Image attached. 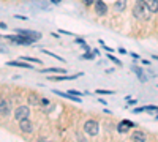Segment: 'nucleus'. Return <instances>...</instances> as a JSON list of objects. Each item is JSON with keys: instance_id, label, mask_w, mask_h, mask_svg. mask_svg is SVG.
Listing matches in <instances>:
<instances>
[{"instance_id": "obj_27", "label": "nucleus", "mask_w": 158, "mask_h": 142, "mask_svg": "<svg viewBox=\"0 0 158 142\" xmlns=\"http://www.w3.org/2000/svg\"><path fill=\"white\" fill-rule=\"evenodd\" d=\"M0 29H6V24L5 22H0Z\"/></svg>"}, {"instance_id": "obj_26", "label": "nucleus", "mask_w": 158, "mask_h": 142, "mask_svg": "<svg viewBox=\"0 0 158 142\" xmlns=\"http://www.w3.org/2000/svg\"><path fill=\"white\" fill-rule=\"evenodd\" d=\"M41 104L46 106V104H49V101H48V99H41Z\"/></svg>"}, {"instance_id": "obj_8", "label": "nucleus", "mask_w": 158, "mask_h": 142, "mask_svg": "<svg viewBox=\"0 0 158 142\" xmlns=\"http://www.w3.org/2000/svg\"><path fill=\"white\" fill-rule=\"evenodd\" d=\"M128 126H135V123L133 122H128V120H125V122H122V123H118V126H117V131L118 133H127L128 131Z\"/></svg>"}, {"instance_id": "obj_11", "label": "nucleus", "mask_w": 158, "mask_h": 142, "mask_svg": "<svg viewBox=\"0 0 158 142\" xmlns=\"http://www.w3.org/2000/svg\"><path fill=\"white\" fill-rule=\"evenodd\" d=\"M147 8L150 13H156L158 11V0H146Z\"/></svg>"}, {"instance_id": "obj_30", "label": "nucleus", "mask_w": 158, "mask_h": 142, "mask_svg": "<svg viewBox=\"0 0 158 142\" xmlns=\"http://www.w3.org/2000/svg\"><path fill=\"white\" fill-rule=\"evenodd\" d=\"M153 59H155V60H158V55H153Z\"/></svg>"}, {"instance_id": "obj_14", "label": "nucleus", "mask_w": 158, "mask_h": 142, "mask_svg": "<svg viewBox=\"0 0 158 142\" xmlns=\"http://www.w3.org/2000/svg\"><path fill=\"white\" fill-rule=\"evenodd\" d=\"M133 71H135V73L138 74V77L141 79V82H146V81H147L146 77H144V73H142V71H141V70H139L138 67H133Z\"/></svg>"}, {"instance_id": "obj_12", "label": "nucleus", "mask_w": 158, "mask_h": 142, "mask_svg": "<svg viewBox=\"0 0 158 142\" xmlns=\"http://www.w3.org/2000/svg\"><path fill=\"white\" fill-rule=\"evenodd\" d=\"M127 8V0H117L114 3V10L115 11H123Z\"/></svg>"}, {"instance_id": "obj_22", "label": "nucleus", "mask_w": 158, "mask_h": 142, "mask_svg": "<svg viewBox=\"0 0 158 142\" xmlns=\"http://www.w3.org/2000/svg\"><path fill=\"white\" fill-rule=\"evenodd\" d=\"M0 54H6V47L3 44H0Z\"/></svg>"}, {"instance_id": "obj_5", "label": "nucleus", "mask_w": 158, "mask_h": 142, "mask_svg": "<svg viewBox=\"0 0 158 142\" xmlns=\"http://www.w3.org/2000/svg\"><path fill=\"white\" fill-rule=\"evenodd\" d=\"M19 128H21V131H24V133H32L33 125L30 123L29 119H22V120H19Z\"/></svg>"}, {"instance_id": "obj_16", "label": "nucleus", "mask_w": 158, "mask_h": 142, "mask_svg": "<svg viewBox=\"0 0 158 142\" xmlns=\"http://www.w3.org/2000/svg\"><path fill=\"white\" fill-rule=\"evenodd\" d=\"M43 73H65V70H62V68H44Z\"/></svg>"}, {"instance_id": "obj_17", "label": "nucleus", "mask_w": 158, "mask_h": 142, "mask_svg": "<svg viewBox=\"0 0 158 142\" xmlns=\"http://www.w3.org/2000/svg\"><path fill=\"white\" fill-rule=\"evenodd\" d=\"M21 60H25V62H33V63H41V60H38V59H32V57H21Z\"/></svg>"}, {"instance_id": "obj_23", "label": "nucleus", "mask_w": 158, "mask_h": 142, "mask_svg": "<svg viewBox=\"0 0 158 142\" xmlns=\"http://www.w3.org/2000/svg\"><path fill=\"white\" fill-rule=\"evenodd\" d=\"M82 2H84L85 5H92V3H95V0H82Z\"/></svg>"}, {"instance_id": "obj_20", "label": "nucleus", "mask_w": 158, "mask_h": 142, "mask_svg": "<svg viewBox=\"0 0 158 142\" xmlns=\"http://www.w3.org/2000/svg\"><path fill=\"white\" fill-rule=\"evenodd\" d=\"M108 57H109V59H111V60H112V62L115 63V65H122V62H120V60H117V59H115V57H114L112 54H108Z\"/></svg>"}, {"instance_id": "obj_2", "label": "nucleus", "mask_w": 158, "mask_h": 142, "mask_svg": "<svg viewBox=\"0 0 158 142\" xmlns=\"http://www.w3.org/2000/svg\"><path fill=\"white\" fill-rule=\"evenodd\" d=\"M21 36H13V35H8V36H5L6 40H10V41H13V43H16V44H32L35 40L33 38H30V36H25V35H22V33H19Z\"/></svg>"}, {"instance_id": "obj_9", "label": "nucleus", "mask_w": 158, "mask_h": 142, "mask_svg": "<svg viewBox=\"0 0 158 142\" xmlns=\"http://www.w3.org/2000/svg\"><path fill=\"white\" fill-rule=\"evenodd\" d=\"M82 76V73H77V74H73V76H56V77H48V79H52V81H71V79H76V77Z\"/></svg>"}, {"instance_id": "obj_6", "label": "nucleus", "mask_w": 158, "mask_h": 142, "mask_svg": "<svg viewBox=\"0 0 158 142\" xmlns=\"http://www.w3.org/2000/svg\"><path fill=\"white\" fill-rule=\"evenodd\" d=\"M95 11H97V14H100V16L106 14V11H108L106 3L101 2V0H95Z\"/></svg>"}, {"instance_id": "obj_13", "label": "nucleus", "mask_w": 158, "mask_h": 142, "mask_svg": "<svg viewBox=\"0 0 158 142\" xmlns=\"http://www.w3.org/2000/svg\"><path fill=\"white\" fill-rule=\"evenodd\" d=\"M131 139H133V140H141V142H146V134L141 133V131H136L133 136H131Z\"/></svg>"}, {"instance_id": "obj_1", "label": "nucleus", "mask_w": 158, "mask_h": 142, "mask_svg": "<svg viewBox=\"0 0 158 142\" xmlns=\"http://www.w3.org/2000/svg\"><path fill=\"white\" fill-rule=\"evenodd\" d=\"M146 8H147V3L144 2V0H138L135 8H133V14L139 19H146L147 18L146 16Z\"/></svg>"}, {"instance_id": "obj_19", "label": "nucleus", "mask_w": 158, "mask_h": 142, "mask_svg": "<svg viewBox=\"0 0 158 142\" xmlns=\"http://www.w3.org/2000/svg\"><path fill=\"white\" fill-rule=\"evenodd\" d=\"M97 93H103V95H114V92L112 90H97Z\"/></svg>"}, {"instance_id": "obj_25", "label": "nucleus", "mask_w": 158, "mask_h": 142, "mask_svg": "<svg viewBox=\"0 0 158 142\" xmlns=\"http://www.w3.org/2000/svg\"><path fill=\"white\" fill-rule=\"evenodd\" d=\"M76 41L79 43V44H81V46H84L85 43H84V40H82V38H76Z\"/></svg>"}, {"instance_id": "obj_10", "label": "nucleus", "mask_w": 158, "mask_h": 142, "mask_svg": "<svg viewBox=\"0 0 158 142\" xmlns=\"http://www.w3.org/2000/svg\"><path fill=\"white\" fill-rule=\"evenodd\" d=\"M6 65L10 67H19V68H32V65H27V62L22 60V62H15V60H11V62H6Z\"/></svg>"}, {"instance_id": "obj_7", "label": "nucleus", "mask_w": 158, "mask_h": 142, "mask_svg": "<svg viewBox=\"0 0 158 142\" xmlns=\"http://www.w3.org/2000/svg\"><path fill=\"white\" fill-rule=\"evenodd\" d=\"M11 112V103L10 101H2L0 103V114L2 115H10Z\"/></svg>"}, {"instance_id": "obj_24", "label": "nucleus", "mask_w": 158, "mask_h": 142, "mask_svg": "<svg viewBox=\"0 0 158 142\" xmlns=\"http://www.w3.org/2000/svg\"><path fill=\"white\" fill-rule=\"evenodd\" d=\"M142 111H144V108H136V109H133L135 114H139V112H142Z\"/></svg>"}, {"instance_id": "obj_21", "label": "nucleus", "mask_w": 158, "mask_h": 142, "mask_svg": "<svg viewBox=\"0 0 158 142\" xmlns=\"http://www.w3.org/2000/svg\"><path fill=\"white\" fill-rule=\"evenodd\" d=\"M94 57H95V52H94V54H84V55H82V59H89V60L94 59Z\"/></svg>"}, {"instance_id": "obj_31", "label": "nucleus", "mask_w": 158, "mask_h": 142, "mask_svg": "<svg viewBox=\"0 0 158 142\" xmlns=\"http://www.w3.org/2000/svg\"><path fill=\"white\" fill-rule=\"evenodd\" d=\"M156 119H158V117H156Z\"/></svg>"}, {"instance_id": "obj_18", "label": "nucleus", "mask_w": 158, "mask_h": 142, "mask_svg": "<svg viewBox=\"0 0 158 142\" xmlns=\"http://www.w3.org/2000/svg\"><path fill=\"white\" fill-rule=\"evenodd\" d=\"M44 54H48V55H51V57H54V59H57V60H60V62H63V59L62 57H59V55H56L54 52H49V51H43Z\"/></svg>"}, {"instance_id": "obj_29", "label": "nucleus", "mask_w": 158, "mask_h": 142, "mask_svg": "<svg viewBox=\"0 0 158 142\" xmlns=\"http://www.w3.org/2000/svg\"><path fill=\"white\" fill-rule=\"evenodd\" d=\"M51 2H52V3H60L62 0H51Z\"/></svg>"}, {"instance_id": "obj_3", "label": "nucleus", "mask_w": 158, "mask_h": 142, "mask_svg": "<svg viewBox=\"0 0 158 142\" xmlns=\"http://www.w3.org/2000/svg\"><path fill=\"white\" fill-rule=\"evenodd\" d=\"M84 131L89 134V136H97L98 134V123L95 120H89L85 122L84 125Z\"/></svg>"}, {"instance_id": "obj_4", "label": "nucleus", "mask_w": 158, "mask_h": 142, "mask_svg": "<svg viewBox=\"0 0 158 142\" xmlns=\"http://www.w3.org/2000/svg\"><path fill=\"white\" fill-rule=\"evenodd\" d=\"M30 115V109L27 106H19L15 112V119L16 120H22V119H29Z\"/></svg>"}, {"instance_id": "obj_15", "label": "nucleus", "mask_w": 158, "mask_h": 142, "mask_svg": "<svg viewBox=\"0 0 158 142\" xmlns=\"http://www.w3.org/2000/svg\"><path fill=\"white\" fill-rule=\"evenodd\" d=\"M29 103H30V104H38L40 99H38V96H36L35 93H30V95H29Z\"/></svg>"}, {"instance_id": "obj_28", "label": "nucleus", "mask_w": 158, "mask_h": 142, "mask_svg": "<svg viewBox=\"0 0 158 142\" xmlns=\"http://www.w3.org/2000/svg\"><path fill=\"white\" fill-rule=\"evenodd\" d=\"M118 52H120V54H127V51L123 47H120V49H118Z\"/></svg>"}]
</instances>
